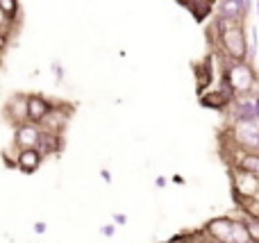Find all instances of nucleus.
<instances>
[{"label": "nucleus", "mask_w": 259, "mask_h": 243, "mask_svg": "<svg viewBox=\"0 0 259 243\" xmlns=\"http://www.w3.org/2000/svg\"><path fill=\"white\" fill-rule=\"evenodd\" d=\"M214 25L221 34L219 50H223L228 57L237 59V62L248 59V55H250V41H248V36H246V23L230 21V18H223L216 14Z\"/></svg>", "instance_id": "1"}, {"label": "nucleus", "mask_w": 259, "mask_h": 243, "mask_svg": "<svg viewBox=\"0 0 259 243\" xmlns=\"http://www.w3.org/2000/svg\"><path fill=\"white\" fill-rule=\"evenodd\" d=\"M75 112V107L68 103H55L53 109L46 114V118L41 121V127L44 132H50V134H64L71 123V116Z\"/></svg>", "instance_id": "2"}, {"label": "nucleus", "mask_w": 259, "mask_h": 243, "mask_svg": "<svg viewBox=\"0 0 259 243\" xmlns=\"http://www.w3.org/2000/svg\"><path fill=\"white\" fill-rule=\"evenodd\" d=\"M205 234L214 243H234V218L230 214L216 216L202 225Z\"/></svg>", "instance_id": "3"}, {"label": "nucleus", "mask_w": 259, "mask_h": 243, "mask_svg": "<svg viewBox=\"0 0 259 243\" xmlns=\"http://www.w3.org/2000/svg\"><path fill=\"white\" fill-rule=\"evenodd\" d=\"M234 100V91L230 89L228 82L221 80L219 89H211V91H205V93H200V105L207 109H214V112H225L228 114L230 105H232Z\"/></svg>", "instance_id": "4"}, {"label": "nucleus", "mask_w": 259, "mask_h": 243, "mask_svg": "<svg viewBox=\"0 0 259 243\" xmlns=\"http://www.w3.org/2000/svg\"><path fill=\"white\" fill-rule=\"evenodd\" d=\"M230 182H232V196H259V177L243 168L230 166Z\"/></svg>", "instance_id": "5"}, {"label": "nucleus", "mask_w": 259, "mask_h": 243, "mask_svg": "<svg viewBox=\"0 0 259 243\" xmlns=\"http://www.w3.org/2000/svg\"><path fill=\"white\" fill-rule=\"evenodd\" d=\"M41 136H44L41 123L25 121L14 127V145H16V148H39Z\"/></svg>", "instance_id": "6"}, {"label": "nucleus", "mask_w": 259, "mask_h": 243, "mask_svg": "<svg viewBox=\"0 0 259 243\" xmlns=\"http://www.w3.org/2000/svg\"><path fill=\"white\" fill-rule=\"evenodd\" d=\"M27 100L30 93H14L9 95V100L5 103V118H7L9 125H21V123L30 121V109H27Z\"/></svg>", "instance_id": "7"}, {"label": "nucleus", "mask_w": 259, "mask_h": 243, "mask_svg": "<svg viewBox=\"0 0 259 243\" xmlns=\"http://www.w3.org/2000/svg\"><path fill=\"white\" fill-rule=\"evenodd\" d=\"M248 12H250V0H216V14L230 21L246 23Z\"/></svg>", "instance_id": "8"}, {"label": "nucleus", "mask_w": 259, "mask_h": 243, "mask_svg": "<svg viewBox=\"0 0 259 243\" xmlns=\"http://www.w3.org/2000/svg\"><path fill=\"white\" fill-rule=\"evenodd\" d=\"M214 50L207 59H202L200 64H193V73H196V84H198V93H205L216 80V66H214Z\"/></svg>", "instance_id": "9"}, {"label": "nucleus", "mask_w": 259, "mask_h": 243, "mask_svg": "<svg viewBox=\"0 0 259 243\" xmlns=\"http://www.w3.org/2000/svg\"><path fill=\"white\" fill-rule=\"evenodd\" d=\"M44 155H41L39 148H18V164L16 168L21 173H25V175H32V173H36L41 168V164H44Z\"/></svg>", "instance_id": "10"}, {"label": "nucleus", "mask_w": 259, "mask_h": 243, "mask_svg": "<svg viewBox=\"0 0 259 243\" xmlns=\"http://www.w3.org/2000/svg\"><path fill=\"white\" fill-rule=\"evenodd\" d=\"M53 100H48L41 93H30V100H27V109H30V121L41 123L46 118V114L53 109Z\"/></svg>", "instance_id": "11"}, {"label": "nucleus", "mask_w": 259, "mask_h": 243, "mask_svg": "<svg viewBox=\"0 0 259 243\" xmlns=\"http://www.w3.org/2000/svg\"><path fill=\"white\" fill-rule=\"evenodd\" d=\"M39 150L44 157H53V155H59L64 150V134H50V132H44L41 136Z\"/></svg>", "instance_id": "12"}, {"label": "nucleus", "mask_w": 259, "mask_h": 243, "mask_svg": "<svg viewBox=\"0 0 259 243\" xmlns=\"http://www.w3.org/2000/svg\"><path fill=\"white\" fill-rule=\"evenodd\" d=\"M232 166L243 168V171L252 173V175L259 177V150H241L239 157L234 159Z\"/></svg>", "instance_id": "13"}, {"label": "nucleus", "mask_w": 259, "mask_h": 243, "mask_svg": "<svg viewBox=\"0 0 259 243\" xmlns=\"http://www.w3.org/2000/svg\"><path fill=\"white\" fill-rule=\"evenodd\" d=\"M237 209L243 214L246 218H259V196H232Z\"/></svg>", "instance_id": "14"}, {"label": "nucleus", "mask_w": 259, "mask_h": 243, "mask_svg": "<svg viewBox=\"0 0 259 243\" xmlns=\"http://www.w3.org/2000/svg\"><path fill=\"white\" fill-rule=\"evenodd\" d=\"M0 16L12 18V21H21V5H18V0H0Z\"/></svg>", "instance_id": "15"}, {"label": "nucleus", "mask_w": 259, "mask_h": 243, "mask_svg": "<svg viewBox=\"0 0 259 243\" xmlns=\"http://www.w3.org/2000/svg\"><path fill=\"white\" fill-rule=\"evenodd\" d=\"M100 234H103V236H109V239H112V236L116 234V223H109V225H103V227H100Z\"/></svg>", "instance_id": "16"}, {"label": "nucleus", "mask_w": 259, "mask_h": 243, "mask_svg": "<svg viewBox=\"0 0 259 243\" xmlns=\"http://www.w3.org/2000/svg\"><path fill=\"white\" fill-rule=\"evenodd\" d=\"M53 73L57 75V82H64V68L59 62H53Z\"/></svg>", "instance_id": "17"}, {"label": "nucleus", "mask_w": 259, "mask_h": 243, "mask_svg": "<svg viewBox=\"0 0 259 243\" xmlns=\"http://www.w3.org/2000/svg\"><path fill=\"white\" fill-rule=\"evenodd\" d=\"M112 221L116 223V225H127V216H125V214H121V212H116V214H114V216H112Z\"/></svg>", "instance_id": "18"}, {"label": "nucleus", "mask_w": 259, "mask_h": 243, "mask_svg": "<svg viewBox=\"0 0 259 243\" xmlns=\"http://www.w3.org/2000/svg\"><path fill=\"white\" fill-rule=\"evenodd\" d=\"M34 232H36L39 236H41V234H46V232H48V225H46L44 221H36V223H34Z\"/></svg>", "instance_id": "19"}, {"label": "nucleus", "mask_w": 259, "mask_h": 243, "mask_svg": "<svg viewBox=\"0 0 259 243\" xmlns=\"http://www.w3.org/2000/svg\"><path fill=\"white\" fill-rule=\"evenodd\" d=\"M100 177H103V180L107 182V184H112V173H109L107 168H100Z\"/></svg>", "instance_id": "20"}, {"label": "nucleus", "mask_w": 259, "mask_h": 243, "mask_svg": "<svg viewBox=\"0 0 259 243\" xmlns=\"http://www.w3.org/2000/svg\"><path fill=\"white\" fill-rule=\"evenodd\" d=\"M166 184H168V180H166V177H161V175L155 180V186H157V189H164Z\"/></svg>", "instance_id": "21"}, {"label": "nucleus", "mask_w": 259, "mask_h": 243, "mask_svg": "<svg viewBox=\"0 0 259 243\" xmlns=\"http://www.w3.org/2000/svg\"><path fill=\"white\" fill-rule=\"evenodd\" d=\"M173 182H178V184H184V177H180V175H175V177H173Z\"/></svg>", "instance_id": "22"}, {"label": "nucleus", "mask_w": 259, "mask_h": 243, "mask_svg": "<svg viewBox=\"0 0 259 243\" xmlns=\"http://www.w3.org/2000/svg\"><path fill=\"white\" fill-rule=\"evenodd\" d=\"M257 14H259V3H257Z\"/></svg>", "instance_id": "23"}]
</instances>
